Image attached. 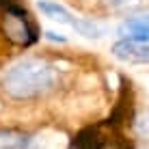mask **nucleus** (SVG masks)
Segmentation results:
<instances>
[{"instance_id":"obj_3","label":"nucleus","mask_w":149,"mask_h":149,"mask_svg":"<svg viewBox=\"0 0 149 149\" xmlns=\"http://www.w3.org/2000/svg\"><path fill=\"white\" fill-rule=\"evenodd\" d=\"M112 56L123 63H149V41L123 37L112 45Z\"/></svg>"},{"instance_id":"obj_5","label":"nucleus","mask_w":149,"mask_h":149,"mask_svg":"<svg viewBox=\"0 0 149 149\" xmlns=\"http://www.w3.org/2000/svg\"><path fill=\"white\" fill-rule=\"evenodd\" d=\"M37 7H39V11L43 13L45 17L54 19V22H58V24H67V26L74 28L76 22H78V17H74V15H71L63 4H58V2H52V0H39Z\"/></svg>"},{"instance_id":"obj_4","label":"nucleus","mask_w":149,"mask_h":149,"mask_svg":"<svg viewBox=\"0 0 149 149\" xmlns=\"http://www.w3.org/2000/svg\"><path fill=\"white\" fill-rule=\"evenodd\" d=\"M119 35L130 39H141V41H149V13L147 15H138V17H130L121 24Z\"/></svg>"},{"instance_id":"obj_8","label":"nucleus","mask_w":149,"mask_h":149,"mask_svg":"<svg viewBox=\"0 0 149 149\" xmlns=\"http://www.w3.org/2000/svg\"><path fill=\"white\" fill-rule=\"evenodd\" d=\"M45 35H48V39H52V41H65L63 37H58V35H56V33H50V30H48V33H45Z\"/></svg>"},{"instance_id":"obj_7","label":"nucleus","mask_w":149,"mask_h":149,"mask_svg":"<svg viewBox=\"0 0 149 149\" xmlns=\"http://www.w3.org/2000/svg\"><path fill=\"white\" fill-rule=\"evenodd\" d=\"M134 127H136V134L141 136V138H145V141L149 143V110L141 112V115L136 117Z\"/></svg>"},{"instance_id":"obj_6","label":"nucleus","mask_w":149,"mask_h":149,"mask_svg":"<svg viewBox=\"0 0 149 149\" xmlns=\"http://www.w3.org/2000/svg\"><path fill=\"white\" fill-rule=\"evenodd\" d=\"M30 136L17 132H0V149H28Z\"/></svg>"},{"instance_id":"obj_2","label":"nucleus","mask_w":149,"mask_h":149,"mask_svg":"<svg viewBox=\"0 0 149 149\" xmlns=\"http://www.w3.org/2000/svg\"><path fill=\"white\" fill-rule=\"evenodd\" d=\"M4 28H7V35L11 37L13 41L22 45H30L37 41V35H35L33 26L28 24L26 19V13L17 7H7V22H4Z\"/></svg>"},{"instance_id":"obj_1","label":"nucleus","mask_w":149,"mask_h":149,"mask_svg":"<svg viewBox=\"0 0 149 149\" xmlns=\"http://www.w3.org/2000/svg\"><path fill=\"white\" fill-rule=\"evenodd\" d=\"M56 67L41 58H26L7 69L2 78V89L11 100H35L56 86Z\"/></svg>"}]
</instances>
